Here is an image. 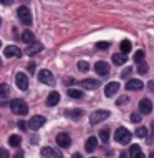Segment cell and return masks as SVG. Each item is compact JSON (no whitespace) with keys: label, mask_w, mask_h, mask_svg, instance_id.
I'll return each instance as SVG.
<instances>
[{"label":"cell","mask_w":154,"mask_h":158,"mask_svg":"<svg viewBox=\"0 0 154 158\" xmlns=\"http://www.w3.org/2000/svg\"><path fill=\"white\" fill-rule=\"evenodd\" d=\"M55 158H63L61 153H55Z\"/></svg>","instance_id":"42"},{"label":"cell","mask_w":154,"mask_h":158,"mask_svg":"<svg viewBox=\"0 0 154 158\" xmlns=\"http://www.w3.org/2000/svg\"><path fill=\"white\" fill-rule=\"evenodd\" d=\"M23 155H25V153H23L22 150H18V153H15V156H14V158H23Z\"/></svg>","instance_id":"38"},{"label":"cell","mask_w":154,"mask_h":158,"mask_svg":"<svg viewBox=\"0 0 154 158\" xmlns=\"http://www.w3.org/2000/svg\"><path fill=\"white\" fill-rule=\"evenodd\" d=\"M141 118H143V115H141V113H138V112H136V113H131V122H132V123H139Z\"/></svg>","instance_id":"32"},{"label":"cell","mask_w":154,"mask_h":158,"mask_svg":"<svg viewBox=\"0 0 154 158\" xmlns=\"http://www.w3.org/2000/svg\"><path fill=\"white\" fill-rule=\"evenodd\" d=\"M114 140H116L118 143H121V145H128L131 142V133L126 130V128L119 127L118 130L114 131Z\"/></svg>","instance_id":"2"},{"label":"cell","mask_w":154,"mask_h":158,"mask_svg":"<svg viewBox=\"0 0 154 158\" xmlns=\"http://www.w3.org/2000/svg\"><path fill=\"white\" fill-rule=\"evenodd\" d=\"M129 156L131 158H144L143 152H141L139 145H131L129 147Z\"/></svg>","instance_id":"16"},{"label":"cell","mask_w":154,"mask_h":158,"mask_svg":"<svg viewBox=\"0 0 154 158\" xmlns=\"http://www.w3.org/2000/svg\"><path fill=\"white\" fill-rule=\"evenodd\" d=\"M80 85L83 88H88V90H96V88L100 87V82H98V80H93V78H85V80H81Z\"/></svg>","instance_id":"13"},{"label":"cell","mask_w":154,"mask_h":158,"mask_svg":"<svg viewBox=\"0 0 154 158\" xmlns=\"http://www.w3.org/2000/svg\"><path fill=\"white\" fill-rule=\"evenodd\" d=\"M134 60L138 62V63L144 62V52H143V50H138V52L134 53Z\"/></svg>","instance_id":"30"},{"label":"cell","mask_w":154,"mask_h":158,"mask_svg":"<svg viewBox=\"0 0 154 158\" xmlns=\"http://www.w3.org/2000/svg\"><path fill=\"white\" fill-rule=\"evenodd\" d=\"M38 80H40L41 83H45V85H50V87L55 85V77L50 70H40L38 72Z\"/></svg>","instance_id":"5"},{"label":"cell","mask_w":154,"mask_h":158,"mask_svg":"<svg viewBox=\"0 0 154 158\" xmlns=\"http://www.w3.org/2000/svg\"><path fill=\"white\" fill-rule=\"evenodd\" d=\"M95 72H96L98 75H101V77H106V75L109 73V65L106 62H96Z\"/></svg>","instance_id":"11"},{"label":"cell","mask_w":154,"mask_h":158,"mask_svg":"<svg viewBox=\"0 0 154 158\" xmlns=\"http://www.w3.org/2000/svg\"><path fill=\"white\" fill-rule=\"evenodd\" d=\"M0 63H2V62H0Z\"/></svg>","instance_id":"48"},{"label":"cell","mask_w":154,"mask_h":158,"mask_svg":"<svg viewBox=\"0 0 154 158\" xmlns=\"http://www.w3.org/2000/svg\"><path fill=\"white\" fill-rule=\"evenodd\" d=\"M144 88V83L141 82V80L138 78H131V80H128V83H126V90H131V92H136V90H143Z\"/></svg>","instance_id":"8"},{"label":"cell","mask_w":154,"mask_h":158,"mask_svg":"<svg viewBox=\"0 0 154 158\" xmlns=\"http://www.w3.org/2000/svg\"><path fill=\"white\" fill-rule=\"evenodd\" d=\"M126 62H128L126 55H123V53H114L113 55V63L114 65H123V63H126Z\"/></svg>","instance_id":"20"},{"label":"cell","mask_w":154,"mask_h":158,"mask_svg":"<svg viewBox=\"0 0 154 158\" xmlns=\"http://www.w3.org/2000/svg\"><path fill=\"white\" fill-rule=\"evenodd\" d=\"M66 115L70 118H73V120H78V118L83 115V110H80V108H75V110H68L66 112Z\"/></svg>","instance_id":"22"},{"label":"cell","mask_w":154,"mask_h":158,"mask_svg":"<svg viewBox=\"0 0 154 158\" xmlns=\"http://www.w3.org/2000/svg\"><path fill=\"white\" fill-rule=\"evenodd\" d=\"M5 57L7 58H10V57H20V48L18 47H15V45H8V47H5Z\"/></svg>","instance_id":"15"},{"label":"cell","mask_w":154,"mask_h":158,"mask_svg":"<svg viewBox=\"0 0 154 158\" xmlns=\"http://www.w3.org/2000/svg\"><path fill=\"white\" fill-rule=\"evenodd\" d=\"M96 147H98V138L96 136H89V138L86 140V143H85V150H86L88 153H91V152L96 150Z\"/></svg>","instance_id":"14"},{"label":"cell","mask_w":154,"mask_h":158,"mask_svg":"<svg viewBox=\"0 0 154 158\" xmlns=\"http://www.w3.org/2000/svg\"><path fill=\"white\" fill-rule=\"evenodd\" d=\"M10 108H12V112H14L15 115H27L28 113V105H27V102H23V100H12L10 102Z\"/></svg>","instance_id":"1"},{"label":"cell","mask_w":154,"mask_h":158,"mask_svg":"<svg viewBox=\"0 0 154 158\" xmlns=\"http://www.w3.org/2000/svg\"><path fill=\"white\" fill-rule=\"evenodd\" d=\"M0 158H10V153L5 148H0Z\"/></svg>","instance_id":"35"},{"label":"cell","mask_w":154,"mask_h":158,"mask_svg":"<svg viewBox=\"0 0 154 158\" xmlns=\"http://www.w3.org/2000/svg\"><path fill=\"white\" fill-rule=\"evenodd\" d=\"M0 22H2V19H0Z\"/></svg>","instance_id":"45"},{"label":"cell","mask_w":154,"mask_h":158,"mask_svg":"<svg viewBox=\"0 0 154 158\" xmlns=\"http://www.w3.org/2000/svg\"><path fill=\"white\" fill-rule=\"evenodd\" d=\"M151 112H152V103H151V100L143 98V100L139 102V113H141V115H149Z\"/></svg>","instance_id":"9"},{"label":"cell","mask_w":154,"mask_h":158,"mask_svg":"<svg viewBox=\"0 0 154 158\" xmlns=\"http://www.w3.org/2000/svg\"><path fill=\"white\" fill-rule=\"evenodd\" d=\"M68 97H71V98H83V92L76 90V88H68Z\"/></svg>","instance_id":"26"},{"label":"cell","mask_w":154,"mask_h":158,"mask_svg":"<svg viewBox=\"0 0 154 158\" xmlns=\"http://www.w3.org/2000/svg\"><path fill=\"white\" fill-rule=\"evenodd\" d=\"M119 48H121V53H123V55L129 53V52H131V42H129V40H123L121 45H119Z\"/></svg>","instance_id":"23"},{"label":"cell","mask_w":154,"mask_h":158,"mask_svg":"<svg viewBox=\"0 0 154 158\" xmlns=\"http://www.w3.org/2000/svg\"><path fill=\"white\" fill-rule=\"evenodd\" d=\"M0 45H2V44H0Z\"/></svg>","instance_id":"47"},{"label":"cell","mask_w":154,"mask_h":158,"mask_svg":"<svg viewBox=\"0 0 154 158\" xmlns=\"http://www.w3.org/2000/svg\"><path fill=\"white\" fill-rule=\"evenodd\" d=\"M8 93H10V88H8V85H7V83H2V85H0V95L5 98V97H8Z\"/></svg>","instance_id":"28"},{"label":"cell","mask_w":154,"mask_h":158,"mask_svg":"<svg viewBox=\"0 0 154 158\" xmlns=\"http://www.w3.org/2000/svg\"><path fill=\"white\" fill-rule=\"evenodd\" d=\"M118 90H119V83H118V82H111V83H108V85L105 87V95L109 98V97L116 95Z\"/></svg>","instance_id":"12"},{"label":"cell","mask_w":154,"mask_h":158,"mask_svg":"<svg viewBox=\"0 0 154 158\" xmlns=\"http://www.w3.org/2000/svg\"><path fill=\"white\" fill-rule=\"evenodd\" d=\"M41 48H43V47H41V44L35 42V44H32V45L27 48V53H28V55H35V53H38V52H41Z\"/></svg>","instance_id":"19"},{"label":"cell","mask_w":154,"mask_h":158,"mask_svg":"<svg viewBox=\"0 0 154 158\" xmlns=\"http://www.w3.org/2000/svg\"><path fill=\"white\" fill-rule=\"evenodd\" d=\"M58 102H60V93L58 92H51L48 95V98H46V105L48 106H55Z\"/></svg>","instance_id":"17"},{"label":"cell","mask_w":154,"mask_h":158,"mask_svg":"<svg viewBox=\"0 0 154 158\" xmlns=\"http://www.w3.org/2000/svg\"><path fill=\"white\" fill-rule=\"evenodd\" d=\"M15 83L20 90H27L28 88V77L25 75L23 72H18V73L15 75Z\"/></svg>","instance_id":"7"},{"label":"cell","mask_w":154,"mask_h":158,"mask_svg":"<svg viewBox=\"0 0 154 158\" xmlns=\"http://www.w3.org/2000/svg\"><path fill=\"white\" fill-rule=\"evenodd\" d=\"M78 70L80 72H88L89 70V65H88V62H78Z\"/></svg>","instance_id":"31"},{"label":"cell","mask_w":154,"mask_h":158,"mask_svg":"<svg viewBox=\"0 0 154 158\" xmlns=\"http://www.w3.org/2000/svg\"><path fill=\"white\" fill-rule=\"evenodd\" d=\"M100 138H101L103 143H108V142H109V130H108V128H101Z\"/></svg>","instance_id":"25"},{"label":"cell","mask_w":154,"mask_h":158,"mask_svg":"<svg viewBox=\"0 0 154 158\" xmlns=\"http://www.w3.org/2000/svg\"><path fill=\"white\" fill-rule=\"evenodd\" d=\"M8 143H10V147L18 148L20 143H22V138H20L18 135H10V138H8Z\"/></svg>","instance_id":"21"},{"label":"cell","mask_w":154,"mask_h":158,"mask_svg":"<svg viewBox=\"0 0 154 158\" xmlns=\"http://www.w3.org/2000/svg\"><path fill=\"white\" fill-rule=\"evenodd\" d=\"M136 136H138V138H146V136H148V128L146 127L136 128Z\"/></svg>","instance_id":"27"},{"label":"cell","mask_w":154,"mask_h":158,"mask_svg":"<svg viewBox=\"0 0 154 158\" xmlns=\"http://www.w3.org/2000/svg\"><path fill=\"white\" fill-rule=\"evenodd\" d=\"M45 122H46V118L43 115H33L28 122V127L32 128V130H38V128H41L45 125Z\"/></svg>","instance_id":"6"},{"label":"cell","mask_w":154,"mask_h":158,"mask_svg":"<svg viewBox=\"0 0 154 158\" xmlns=\"http://www.w3.org/2000/svg\"><path fill=\"white\" fill-rule=\"evenodd\" d=\"M149 158H154V152L151 153V155H149Z\"/></svg>","instance_id":"44"},{"label":"cell","mask_w":154,"mask_h":158,"mask_svg":"<svg viewBox=\"0 0 154 158\" xmlns=\"http://www.w3.org/2000/svg\"><path fill=\"white\" fill-rule=\"evenodd\" d=\"M96 48H100V50L109 48V42H98V44H96Z\"/></svg>","instance_id":"33"},{"label":"cell","mask_w":154,"mask_h":158,"mask_svg":"<svg viewBox=\"0 0 154 158\" xmlns=\"http://www.w3.org/2000/svg\"><path fill=\"white\" fill-rule=\"evenodd\" d=\"M128 102H129V98H128V97H119L118 102H116V105L118 106H123V105H126Z\"/></svg>","instance_id":"34"},{"label":"cell","mask_w":154,"mask_h":158,"mask_svg":"<svg viewBox=\"0 0 154 158\" xmlns=\"http://www.w3.org/2000/svg\"><path fill=\"white\" fill-rule=\"evenodd\" d=\"M57 143H58V147H61V148H68L71 145L70 135L68 133H58L57 135Z\"/></svg>","instance_id":"10"},{"label":"cell","mask_w":154,"mask_h":158,"mask_svg":"<svg viewBox=\"0 0 154 158\" xmlns=\"http://www.w3.org/2000/svg\"><path fill=\"white\" fill-rule=\"evenodd\" d=\"M108 117H109L108 110H96V112H93L91 115H89V122H91V125H96V123L106 120Z\"/></svg>","instance_id":"4"},{"label":"cell","mask_w":154,"mask_h":158,"mask_svg":"<svg viewBox=\"0 0 154 158\" xmlns=\"http://www.w3.org/2000/svg\"><path fill=\"white\" fill-rule=\"evenodd\" d=\"M146 72H148V63H146V62H141V63H138V73L144 75Z\"/></svg>","instance_id":"29"},{"label":"cell","mask_w":154,"mask_h":158,"mask_svg":"<svg viewBox=\"0 0 154 158\" xmlns=\"http://www.w3.org/2000/svg\"><path fill=\"white\" fill-rule=\"evenodd\" d=\"M22 40L25 42V44H35V35H33V32L32 30H23L22 33Z\"/></svg>","instance_id":"18"},{"label":"cell","mask_w":154,"mask_h":158,"mask_svg":"<svg viewBox=\"0 0 154 158\" xmlns=\"http://www.w3.org/2000/svg\"><path fill=\"white\" fill-rule=\"evenodd\" d=\"M27 125H28V123H25L23 120H20V122H18V127H20V130H23V131H25V130H28V128H27Z\"/></svg>","instance_id":"37"},{"label":"cell","mask_w":154,"mask_h":158,"mask_svg":"<svg viewBox=\"0 0 154 158\" xmlns=\"http://www.w3.org/2000/svg\"><path fill=\"white\" fill-rule=\"evenodd\" d=\"M129 73H131V68H129V67H128V68H124V70H123V72H121V77H123V78H126V77H128V75H129Z\"/></svg>","instance_id":"36"},{"label":"cell","mask_w":154,"mask_h":158,"mask_svg":"<svg viewBox=\"0 0 154 158\" xmlns=\"http://www.w3.org/2000/svg\"><path fill=\"white\" fill-rule=\"evenodd\" d=\"M71 158H83V156H81V153H75V155H71Z\"/></svg>","instance_id":"41"},{"label":"cell","mask_w":154,"mask_h":158,"mask_svg":"<svg viewBox=\"0 0 154 158\" xmlns=\"http://www.w3.org/2000/svg\"><path fill=\"white\" fill-rule=\"evenodd\" d=\"M17 15H18V20H20L23 25H30V23H32V12H30L28 7H25V5L18 7Z\"/></svg>","instance_id":"3"},{"label":"cell","mask_w":154,"mask_h":158,"mask_svg":"<svg viewBox=\"0 0 154 158\" xmlns=\"http://www.w3.org/2000/svg\"><path fill=\"white\" fill-rule=\"evenodd\" d=\"M119 158H129V153H124V152H123L121 155H119Z\"/></svg>","instance_id":"39"},{"label":"cell","mask_w":154,"mask_h":158,"mask_svg":"<svg viewBox=\"0 0 154 158\" xmlns=\"http://www.w3.org/2000/svg\"><path fill=\"white\" fill-rule=\"evenodd\" d=\"M151 130H152V136H154V122H152V125H151Z\"/></svg>","instance_id":"43"},{"label":"cell","mask_w":154,"mask_h":158,"mask_svg":"<svg viewBox=\"0 0 154 158\" xmlns=\"http://www.w3.org/2000/svg\"><path fill=\"white\" fill-rule=\"evenodd\" d=\"M91 158H95V156H91Z\"/></svg>","instance_id":"46"},{"label":"cell","mask_w":154,"mask_h":158,"mask_svg":"<svg viewBox=\"0 0 154 158\" xmlns=\"http://www.w3.org/2000/svg\"><path fill=\"white\" fill-rule=\"evenodd\" d=\"M28 70H30V72L35 70V63H30V65H28Z\"/></svg>","instance_id":"40"},{"label":"cell","mask_w":154,"mask_h":158,"mask_svg":"<svg viewBox=\"0 0 154 158\" xmlns=\"http://www.w3.org/2000/svg\"><path fill=\"white\" fill-rule=\"evenodd\" d=\"M40 155L43 158H51V156H55V152H53V148H50V147H43L40 152Z\"/></svg>","instance_id":"24"}]
</instances>
